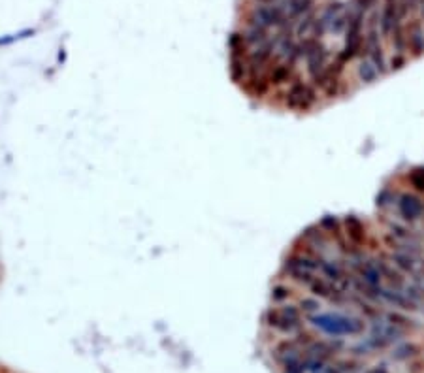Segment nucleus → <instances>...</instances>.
<instances>
[{"label": "nucleus", "mask_w": 424, "mask_h": 373, "mask_svg": "<svg viewBox=\"0 0 424 373\" xmlns=\"http://www.w3.org/2000/svg\"><path fill=\"white\" fill-rule=\"evenodd\" d=\"M290 296H292V290L287 285H281V283L272 288V294H270L272 302H276V304H285Z\"/></svg>", "instance_id": "2eb2a0df"}, {"label": "nucleus", "mask_w": 424, "mask_h": 373, "mask_svg": "<svg viewBox=\"0 0 424 373\" xmlns=\"http://www.w3.org/2000/svg\"><path fill=\"white\" fill-rule=\"evenodd\" d=\"M364 373H389V370L385 366H377V367H371V370H368V372Z\"/></svg>", "instance_id": "6ab92c4d"}, {"label": "nucleus", "mask_w": 424, "mask_h": 373, "mask_svg": "<svg viewBox=\"0 0 424 373\" xmlns=\"http://www.w3.org/2000/svg\"><path fill=\"white\" fill-rule=\"evenodd\" d=\"M407 64V55L404 53H394L391 60H389V72H398Z\"/></svg>", "instance_id": "dca6fc26"}, {"label": "nucleus", "mask_w": 424, "mask_h": 373, "mask_svg": "<svg viewBox=\"0 0 424 373\" xmlns=\"http://www.w3.org/2000/svg\"><path fill=\"white\" fill-rule=\"evenodd\" d=\"M310 322L330 338H355L366 330V320L357 315L339 313V311H328V313L319 311L311 315Z\"/></svg>", "instance_id": "f257e3e1"}, {"label": "nucleus", "mask_w": 424, "mask_h": 373, "mask_svg": "<svg viewBox=\"0 0 424 373\" xmlns=\"http://www.w3.org/2000/svg\"><path fill=\"white\" fill-rule=\"evenodd\" d=\"M357 76L364 85H371V83H376V81L381 78V73H379V70L376 68V64H373L368 57H364V55L360 57V60H358Z\"/></svg>", "instance_id": "9b49d317"}, {"label": "nucleus", "mask_w": 424, "mask_h": 373, "mask_svg": "<svg viewBox=\"0 0 424 373\" xmlns=\"http://www.w3.org/2000/svg\"><path fill=\"white\" fill-rule=\"evenodd\" d=\"M407 183H409L413 193L424 196V164L411 168L409 172H407Z\"/></svg>", "instance_id": "f8f14e48"}, {"label": "nucleus", "mask_w": 424, "mask_h": 373, "mask_svg": "<svg viewBox=\"0 0 424 373\" xmlns=\"http://www.w3.org/2000/svg\"><path fill=\"white\" fill-rule=\"evenodd\" d=\"M281 373H308V370H306V364H303V356L300 360H297V362L289 364V366H283Z\"/></svg>", "instance_id": "f3484780"}, {"label": "nucleus", "mask_w": 424, "mask_h": 373, "mask_svg": "<svg viewBox=\"0 0 424 373\" xmlns=\"http://www.w3.org/2000/svg\"><path fill=\"white\" fill-rule=\"evenodd\" d=\"M398 25H405L400 17V0H383L381 12H379V31L383 40H391L392 31Z\"/></svg>", "instance_id": "0eeeda50"}, {"label": "nucleus", "mask_w": 424, "mask_h": 373, "mask_svg": "<svg viewBox=\"0 0 424 373\" xmlns=\"http://www.w3.org/2000/svg\"><path fill=\"white\" fill-rule=\"evenodd\" d=\"M405 328H400L392 322H381L377 324L376 330L371 332V336L366 340V345L371 347V349H383V347L391 345L394 341L400 340V336H404Z\"/></svg>", "instance_id": "6e6552de"}, {"label": "nucleus", "mask_w": 424, "mask_h": 373, "mask_svg": "<svg viewBox=\"0 0 424 373\" xmlns=\"http://www.w3.org/2000/svg\"><path fill=\"white\" fill-rule=\"evenodd\" d=\"M396 209L405 223L423 220L424 217V196L413 191H402L396 196Z\"/></svg>", "instance_id": "39448f33"}, {"label": "nucleus", "mask_w": 424, "mask_h": 373, "mask_svg": "<svg viewBox=\"0 0 424 373\" xmlns=\"http://www.w3.org/2000/svg\"><path fill=\"white\" fill-rule=\"evenodd\" d=\"M418 10H421V0H400V17L404 23L409 17H415Z\"/></svg>", "instance_id": "4468645a"}, {"label": "nucleus", "mask_w": 424, "mask_h": 373, "mask_svg": "<svg viewBox=\"0 0 424 373\" xmlns=\"http://www.w3.org/2000/svg\"><path fill=\"white\" fill-rule=\"evenodd\" d=\"M298 307H300V311H302L303 315L311 317V315L319 313L323 306H321V300L315 298V296L311 294V296H303V298H300V302H298Z\"/></svg>", "instance_id": "ddd939ff"}, {"label": "nucleus", "mask_w": 424, "mask_h": 373, "mask_svg": "<svg viewBox=\"0 0 424 373\" xmlns=\"http://www.w3.org/2000/svg\"><path fill=\"white\" fill-rule=\"evenodd\" d=\"M264 324L283 336H297L303 330V319L300 307L292 304L270 307L264 313Z\"/></svg>", "instance_id": "f03ea898"}, {"label": "nucleus", "mask_w": 424, "mask_h": 373, "mask_svg": "<svg viewBox=\"0 0 424 373\" xmlns=\"http://www.w3.org/2000/svg\"><path fill=\"white\" fill-rule=\"evenodd\" d=\"M423 228H424V217H423Z\"/></svg>", "instance_id": "412c9836"}, {"label": "nucleus", "mask_w": 424, "mask_h": 373, "mask_svg": "<svg viewBox=\"0 0 424 373\" xmlns=\"http://www.w3.org/2000/svg\"><path fill=\"white\" fill-rule=\"evenodd\" d=\"M266 80H268L270 87H281V85H289L294 81V67L289 64V62H281V60H276L270 70L266 72Z\"/></svg>", "instance_id": "9d476101"}, {"label": "nucleus", "mask_w": 424, "mask_h": 373, "mask_svg": "<svg viewBox=\"0 0 424 373\" xmlns=\"http://www.w3.org/2000/svg\"><path fill=\"white\" fill-rule=\"evenodd\" d=\"M300 47H302V59L306 60V72L311 81L317 80L330 64L328 49L323 46V42L319 38L300 40Z\"/></svg>", "instance_id": "7ed1b4c3"}, {"label": "nucleus", "mask_w": 424, "mask_h": 373, "mask_svg": "<svg viewBox=\"0 0 424 373\" xmlns=\"http://www.w3.org/2000/svg\"><path fill=\"white\" fill-rule=\"evenodd\" d=\"M373 4H376V0H355V8H357V10H362L364 14L370 12Z\"/></svg>", "instance_id": "a211bd4d"}, {"label": "nucleus", "mask_w": 424, "mask_h": 373, "mask_svg": "<svg viewBox=\"0 0 424 373\" xmlns=\"http://www.w3.org/2000/svg\"><path fill=\"white\" fill-rule=\"evenodd\" d=\"M342 225H344L345 238H347L351 245L358 247V249H364L368 245V228H366V223L360 217L345 215Z\"/></svg>", "instance_id": "1a4fd4ad"}, {"label": "nucleus", "mask_w": 424, "mask_h": 373, "mask_svg": "<svg viewBox=\"0 0 424 373\" xmlns=\"http://www.w3.org/2000/svg\"><path fill=\"white\" fill-rule=\"evenodd\" d=\"M405 44L411 59L424 57V23L421 17H411L405 21Z\"/></svg>", "instance_id": "423d86ee"}, {"label": "nucleus", "mask_w": 424, "mask_h": 373, "mask_svg": "<svg viewBox=\"0 0 424 373\" xmlns=\"http://www.w3.org/2000/svg\"><path fill=\"white\" fill-rule=\"evenodd\" d=\"M317 102H319V93L313 83L294 80L285 91V106L292 112H310Z\"/></svg>", "instance_id": "20e7f679"}, {"label": "nucleus", "mask_w": 424, "mask_h": 373, "mask_svg": "<svg viewBox=\"0 0 424 373\" xmlns=\"http://www.w3.org/2000/svg\"><path fill=\"white\" fill-rule=\"evenodd\" d=\"M0 373H12V372H8L6 367H0Z\"/></svg>", "instance_id": "aec40b11"}]
</instances>
